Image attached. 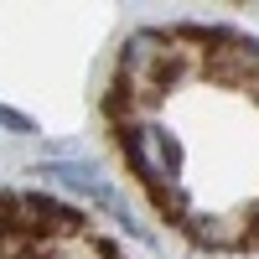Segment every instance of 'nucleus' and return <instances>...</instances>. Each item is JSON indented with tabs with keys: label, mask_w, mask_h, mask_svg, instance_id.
Instances as JSON below:
<instances>
[{
	"label": "nucleus",
	"mask_w": 259,
	"mask_h": 259,
	"mask_svg": "<svg viewBox=\"0 0 259 259\" xmlns=\"http://www.w3.org/2000/svg\"><path fill=\"white\" fill-rule=\"evenodd\" d=\"M0 130H16V135H31L36 124H31L26 114H21V109H6V104H0Z\"/></svg>",
	"instance_id": "5"
},
{
	"label": "nucleus",
	"mask_w": 259,
	"mask_h": 259,
	"mask_svg": "<svg viewBox=\"0 0 259 259\" xmlns=\"http://www.w3.org/2000/svg\"><path fill=\"white\" fill-rule=\"evenodd\" d=\"M187 233L197 239L202 249H249L254 244V223L249 212H197V218L187 223Z\"/></svg>",
	"instance_id": "3"
},
{
	"label": "nucleus",
	"mask_w": 259,
	"mask_h": 259,
	"mask_svg": "<svg viewBox=\"0 0 259 259\" xmlns=\"http://www.w3.org/2000/svg\"><path fill=\"white\" fill-rule=\"evenodd\" d=\"M16 233H26L36 244H57V239H78V233H89V218H83L78 207L47 197V192H11V223Z\"/></svg>",
	"instance_id": "2"
},
{
	"label": "nucleus",
	"mask_w": 259,
	"mask_h": 259,
	"mask_svg": "<svg viewBox=\"0 0 259 259\" xmlns=\"http://www.w3.org/2000/svg\"><path fill=\"white\" fill-rule=\"evenodd\" d=\"M21 259H52V244H36V249H26Z\"/></svg>",
	"instance_id": "6"
},
{
	"label": "nucleus",
	"mask_w": 259,
	"mask_h": 259,
	"mask_svg": "<svg viewBox=\"0 0 259 259\" xmlns=\"http://www.w3.org/2000/svg\"><path fill=\"white\" fill-rule=\"evenodd\" d=\"M114 140L124 150V166L145 182V192L182 187V140L171 135L166 124H156V119H130V124H114Z\"/></svg>",
	"instance_id": "1"
},
{
	"label": "nucleus",
	"mask_w": 259,
	"mask_h": 259,
	"mask_svg": "<svg viewBox=\"0 0 259 259\" xmlns=\"http://www.w3.org/2000/svg\"><path fill=\"white\" fill-rule=\"evenodd\" d=\"M249 223H254V244H259V202L249 207Z\"/></svg>",
	"instance_id": "7"
},
{
	"label": "nucleus",
	"mask_w": 259,
	"mask_h": 259,
	"mask_svg": "<svg viewBox=\"0 0 259 259\" xmlns=\"http://www.w3.org/2000/svg\"><path fill=\"white\" fill-rule=\"evenodd\" d=\"M150 202H156V212L166 223H177V228H187L192 218H197V207H192V197L182 187H161V192H150Z\"/></svg>",
	"instance_id": "4"
}]
</instances>
